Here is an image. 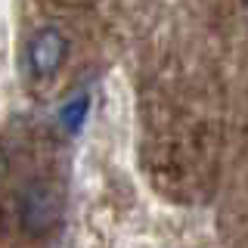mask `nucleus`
Returning a JSON list of instances; mask_svg holds the SVG:
<instances>
[{"label":"nucleus","instance_id":"obj_2","mask_svg":"<svg viewBox=\"0 0 248 248\" xmlns=\"http://www.w3.org/2000/svg\"><path fill=\"white\" fill-rule=\"evenodd\" d=\"M65 56H68V37L56 25L37 28L25 44V59L34 78H53L65 65Z\"/></svg>","mask_w":248,"mask_h":248},{"label":"nucleus","instance_id":"obj_1","mask_svg":"<svg viewBox=\"0 0 248 248\" xmlns=\"http://www.w3.org/2000/svg\"><path fill=\"white\" fill-rule=\"evenodd\" d=\"M19 217L22 227L31 236H44L59 223L62 217V196L53 183L46 180H31L19 199Z\"/></svg>","mask_w":248,"mask_h":248},{"label":"nucleus","instance_id":"obj_3","mask_svg":"<svg viewBox=\"0 0 248 248\" xmlns=\"http://www.w3.org/2000/svg\"><path fill=\"white\" fill-rule=\"evenodd\" d=\"M56 118H59V124H62L65 134H78V130L87 124V118H90V96H87V93H78V96L65 99V103L59 106Z\"/></svg>","mask_w":248,"mask_h":248},{"label":"nucleus","instance_id":"obj_4","mask_svg":"<svg viewBox=\"0 0 248 248\" xmlns=\"http://www.w3.org/2000/svg\"><path fill=\"white\" fill-rule=\"evenodd\" d=\"M3 59H6V44H3V34H0V68H3Z\"/></svg>","mask_w":248,"mask_h":248}]
</instances>
